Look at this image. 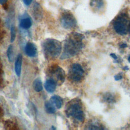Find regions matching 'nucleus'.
I'll list each match as a JSON object with an SVG mask.
<instances>
[{"label": "nucleus", "instance_id": "obj_17", "mask_svg": "<svg viewBox=\"0 0 130 130\" xmlns=\"http://www.w3.org/2000/svg\"><path fill=\"white\" fill-rule=\"evenodd\" d=\"M10 33H11V38H10V41L11 42H13L15 39L16 37V30L15 26L13 25H12L11 27V30H10Z\"/></svg>", "mask_w": 130, "mask_h": 130}, {"label": "nucleus", "instance_id": "obj_11", "mask_svg": "<svg viewBox=\"0 0 130 130\" xmlns=\"http://www.w3.org/2000/svg\"><path fill=\"white\" fill-rule=\"evenodd\" d=\"M50 102L57 109H60L63 104V100L62 98L57 95H54L51 96L50 99Z\"/></svg>", "mask_w": 130, "mask_h": 130}, {"label": "nucleus", "instance_id": "obj_7", "mask_svg": "<svg viewBox=\"0 0 130 130\" xmlns=\"http://www.w3.org/2000/svg\"><path fill=\"white\" fill-rule=\"evenodd\" d=\"M60 22L62 26L66 29H71L76 25V21L74 16L69 12H66L61 17Z\"/></svg>", "mask_w": 130, "mask_h": 130}, {"label": "nucleus", "instance_id": "obj_14", "mask_svg": "<svg viewBox=\"0 0 130 130\" xmlns=\"http://www.w3.org/2000/svg\"><path fill=\"white\" fill-rule=\"evenodd\" d=\"M33 88L37 92H40L43 89V84L41 80L38 78L34 80L33 82Z\"/></svg>", "mask_w": 130, "mask_h": 130}, {"label": "nucleus", "instance_id": "obj_16", "mask_svg": "<svg viewBox=\"0 0 130 130\" xmlns=\"http://www.w3.org/2000/svg\"><path fill=\"white\" fill-rule=\"evenodd\" d=\"M13 46L12 45H9L7 49V56L10 62H12L14 59V50H13Z\"/></svg>", "mask_w": 130, "mask_h": 130}, {"label": "nucleus", "instance_id": "obj_23", "mask_svg": "<svg viewBox=\"0 0 130 130\" xmlns=\"http://www.w3.org/2000/svg\"><path fill=\"white\" fill-rule=\"evenodd\" d=\"M128 61H129V62H130V56H129V57H128Z\"/></svg>", "mask_w": 130, "mask_h": 130}, {"label": "nucleus", "instance_id": "obj_5", "mask_svg": "<svg viewBox=\"0 0 130 130\" xmlns=\"http://www.w3.org/2000/svg\"><path fill=\"white\" fill-rule=\"evenodd\" d=\"M128 20L124 15L118 16L114 22V28L116 32L121 35H125L128 31Z\"/></svg>", "mask_w": 130, "mask_h": 130}, {"label": "nucleus", "instance_id": "obj_18", "mask_svg": "<svg viewBox=\"0 0 130 130\" xmlns=\"http://www.w3.org/2000/svg\"><path fill=\"white\" fill-rule=\"evenodd\" d=\"M104 99H105V101L107 102H112L114 101V97L111 95V94H107L105 97Z\"/></svg>", "mask_w": 130, "mask_h": 130}, {"label": "nucleus", "instance_id": "obj_12", "mask_svg": "<svg viewBox=\"0 0 130 130\" xmlns=\"http://www.w3.org/2000/svg\"><path fill=\"white\" fill-rule=\"evenodd\" d=\"M32 22L31 19L29 17H26L22 19L20 22V26L24 29H28L31 26Z\"/></svg>", "mask_w": 130, "mask_h": 130}, {"label": "nucleus", "instance_id": "obj_15", "mask_svg": "<svg viewBox=\"0 0 130 130\" xmlns=\"http://www.w3.org/2000/svg\"><path fill=\"white\" fill-rule=\"evenodd\" d=\"M45 108L46 111L49 114H53L55 112V107L49 101L46 102L45 104Z\"/></svg>", "mask_w": 130, "mask_h": 130}, {"label": "nucleus", "instance_id": "obj_3", "mask_svg": "<svg viewBox=\"0 0 130 130\" xmlns=\"http://www.w3.org/2000/svg\"><path fill=\"white\" fill-rule=\"evenodd\" d=\"M66 114L80 122L84 119V115L81 103L78 101L71 102L66 109Z\"/></svg>", "mask_w": 130, "mask_h": 130}, {"label": "nucleus", "instance_id": "obj_4", "mask_svg": "<svg viewBox=\"0 0 130 130\" xmlns=\"http://www.w3.org/2000/svg\"><path fill=\"white\" fill-rule=\"evenodd\" d=\"M84 71L82 66L78 63L73 64L69 71L68 77L73 82H79L83 78Z\"/></svg>", "mask_w": 130, "mask_h": 130}, {"label": "nucleus", "instance_id": "obj_8", "mask_svg": "<svg viewBox=\"0 0 130 130\" xmlns=\"http://www.w3.org/2000/svg\"><path fill=\"white\" fill-rule=\"evenodd\" d=\"M25 52L28 56H34L37 52V48L36 46L32 43H27L25 47Z\"/></svg>", "mask_w": 130, "mask_h": 130}, {"label": "nucleus", "instance_id": "obj_22", "mask_svg": "<svg viewBox=\"0 0 130 130\" xmlns=\"http://www.w3.org/2000/svg\"><path fill=\"white\" fill-rule=\"evenodd\" d=\"M128 31L129 32V34H130V23H129L128 26Z\"/></svg>", "mask_w": 130, "mask_h": 130}, {"label": "nucleus", "instance_id": "obj_1", "mask_svg": "<svg viewBox=\"0 0 130 130\" xmlns=\"http://www.w3.org/2000/svg\"><path fill=\"white\" fill-rule=\"evenodd\" d=\"M83 37L80 34H72L64 43L61 58L66 59L77 54L83 47Z\"/></svg>", "mask_w": 130, "mask_h": 130}, {"label": "nucleus", "instance_id": "obj_6", "mask_svg": "<svg viewBox=\"0 0 130 130\" xmlns=\"http://www.w3.org/2000/svg\"><path fill=\"white\" fill-rule=\"evenodd\" d=\"M49 73L51 75L50 78L54 80L57 84L60 85L64 81L65 72L64 70L57 66L52 67L49 69Z\"/></svg>", "mask_w": 130, "mask_h": 130}, {"label": "nucleus", "instance_id": "obj_20", "mask_svg": "<svg viewBox=\"0 0 130 130\" xmlns=\"http://www.w3.org/2000/svg\"><path fill=\"white\" fill-rule=\"evenodd\" d=\"M122 78V76L121 75H117L115 76V79L116 80H120Z\"/></svg>", "mask_w": 130, "mask_h": 130}, {"label": "nucleus", "instance_id": "obj_13", "mask_svg": "<svg viewBox=\"0 0 130 130\" xmlns=\"http://www.w3.org/2000/svg\"><path fill=\"white\" fill-rule=\"evenodd\" d=\"M86 129H104L105 128L99 122H91L87 125V127Z\"/></svg>", "mask_w": 130, "mask_h": 130}, {"label": "nucleus", "instance_id": "obj_2", "mask_svg": "<svg viewBox=\"0 0 130 130\" xmlns=\"http://www.w3.org/2000/svg\"><path fill=\"white\" fill-rule=\"evenodd\" d=\"M43 50L47 57L54 58L57 57L61 53L62 45L58 40L48 39L43 44Z\"/></svg>", "mask_w": 130, "mask_h": 130}, {"label": "nucleus", "instance_id": "obj_9", "mask_svg": "<svg viewBox=\"0 0 130 130\" xmlns=\"http://www.w3.org/2000/svg\"><path fill=\"white\" fill-rule=\"evenodd\" d=\"M56 85L57 84L54 80L49 78L46 81L44 86L47 91L49 93H52L55 91Z\"/></svg>", "mask_w": 130, "mask_h": 130}, {"label": "nucleus", "instance_id": "obj_21", "mask_svg": "<svg viewBox=\"0 0 130 130\" xmlns=\"http://www.w3.org/2000/svg\"><path fill=\"white\" fill-rule=\"evenodd\" d=\"M7 1L8 0H0V4L1 5L5 4L7 2Z\"/></svg>", "mask_w": 130, "mask_h": 130}, {"label": "nucleus", "instance_id": "obj_19", "mask_svg": "<svg viewBox=\"0 0 130 130\" xmlns=\"http://www.w3.org/2000/svg\"><path fill=\"white\" fill-rule=\"evenodd\" d=\"M23 1L26 6H29L31 3L32 0H23Z\"/></svg>", "mask_w": 130, "mask_h": 130}, {"label": "nucleus", "instance_id": "obj_10", "mask_svg": "<svg viewBox=\"0 0 130 130\" xmlns=\"http://www.w3.org/2000/svg\"><path fill=\"white\" fill-rule=\"evenodd\" d=\"M22 62V56L21 54H19L17 57L15 63V71L16 75L19 77L21 72V66Z\"/></svg>", "mask_w": 130, "mask_h": 130}]
</instances>
